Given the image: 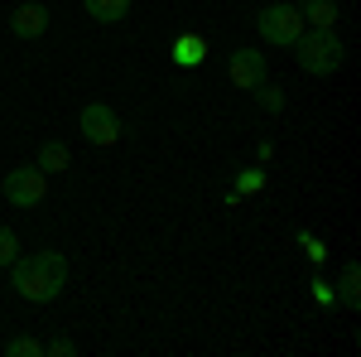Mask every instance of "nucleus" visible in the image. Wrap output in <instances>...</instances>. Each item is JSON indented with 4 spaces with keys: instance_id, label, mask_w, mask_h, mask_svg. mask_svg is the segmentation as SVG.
Segmentation results:
<instances>
[{
    "instance_id": "nucleus-12",
    "label": "nucleus",
    "mask_w": 361,
    "mask_h": 357,
    "mask_svg": "<svg viewBox=\"0 0 361 357\" xmlns=\"http://www.w3.org/2000/svg\"><path fill=\"white\" fill-rule=\"evenodd\" d=\"M337 300L347 304V309H361V266H357V261H347V266H342V280H337Z\"/></svg>"
},
{
    "instance_id": "nucleus-18",
    "label": "nucleus",
    "mask_w": 361,
    "mask_h": 357,
    "mask_svg": "<svg viewBox=\"0 0 361 357\" xmlns=\"http://www.w3.org/2000/svg\"><path fill=\"white\" fill-rule=\"evenodd\" d=\"M313 300H318V304H333V290H328L323 280H313Z\"/></svg>"
},
{
    "instance_id": "nucleus-4",
    "label": "nucleus",
    "mask_w": 361,
    "mask_h": 357,
    "mask_svg": "<svg viewBox=\"0 0 361 357\" xmlns=\"http://www.w3.org/2000/svg\"><path fill=\"white\" fill-rule=\"evenodd\" d=\"M0 193L15 203V208H39L44 203V193H49V174L34 165H20L5 174V184H0Z\"/></svg>"
},
{
    "instance_id": "nucleus-8",
    "label": "nucleus",
    "mask_w": 361,
    "mask_h": 357,
    "mask_svg": "<svg viewBox=\"0 0 361 357\" xmlns=\"http://www.w3.org/2000/svg\"><path fill=\"white\" fill-rule=\"evenodd\" d=\"M169 54H173V63H178V68H197V63L207 58V39H202V34H178Z\"/></svg>"
},
{
    "instance_id": "nucleus-6",
    "label": "nucleus",
    "mask_w": 361,
    "mask_h": 357,
    "mask_svg": "<svg viewBox=\"0 0 361 357\" xmlns=\"http://www.w3.org/2000/svg\"><path fill=\"white\" fill-rule=\"evenodd\" d=\"M226 73H231V83L241 87V92H255L260 83H270V63L255 49H236V54L226 58Z\"/></svg>"
},
{
    "instance_id": "nucleus-11",
    "label": "nucleus",
    "mask_w": 361,
    "mask_h": 357,
    "mask_svg": "<svg viewBox=\"0 0 361 357\" xmlns=\"http://www.w3.org/2000/svg\"><path fill=\"white\" fill-rule=\"evenodd\" d=\"M82 10L97 25H121V20L130 15V0H82Z\"/></svg>"
},
{
    "instance_id": "nucleus-13",
    "label": "nucleus",
    "mask_w": 361,
    "mask_h": 357,
    "mask_svg": "<svg viewBox=\"0 0 361 357\" xmlns=\"http://www.w3.org/2000/svg\"><path fill=\"white\" fill-rule=\"evenodd\" d=\"M5 353H10V357H44V343H39V338H29V333H20V338H10V343H5Z\"/></svg>"
},
{
    "instance_id": "nucleus-2",
    "label": "nucleus",
    "mask_w": 361,
    "mask_h": 357,
    "mask_svg": "<svg viewBox=\"0 0 361 357\" xmlns=\"http://www.w3.org/2000/svg\"><path fill=\"white\" fill-rule=\"evenodd\" d=\"M342 58H347V49H342V39H337L333 29H304V34L294 39V63H299L304 73H313V78L337 73Z\"/></svg>"
},
{
    "instance_id": "nucleus-14",
    "label": "nucleus",
    "mask_w": 361,
    "mask_h": 357,
    "mask_svg": "<svg viewBox=\"0 0 361 357\" xmlns=\"http://www.w3.org/2000/svg\"><path fill=\"white\" fill-rule=\"evenodd\" d=\"M20 256V237H15V227H0V266H10Z\"/></svg>"
},
{
    "instance_id": "nucleus-7",
    "label": "nucleus",
    "mask_w": 361,
    "mask_h": 357,
    "mask_svg": "<svg viewBox=\"0 0 361 357\" xmlns=\"http://www.w3.org/2000/svg\"><path fill=\"white\" fill-rule=\"evenodd\" d=\"M49 29V5H39V0H25L15 15H10V34L15 39H39Z\"/></svg>"
},
{
    "instance_id": "nucleus-15",
    "label": "nucleus",
    "mask_w": 361,
    "mask_h": 357,
    "mask_svg": "<svg viewBox=\"0 0 361 357\" xmlns=\"http://www.w3.org/2000/svg\"><path fill=\"white\" fill-rule=\"evenodd\" d=\"M255 102H260L265 111H284V97H279V87H270V83L255 87Z\"/></svg>"
},
{
    "instance_id": "nucleus-16",
    "label": "nucleus",
    "mask_w": 361,
    "mask_h": 357,
    "mask_svg": "<svg viewBox=\"0 0 361 357\" xmlns=\"http://www.w3.org/2000/svg\"><path fill=\"white\" fill-rule=\"evenodd\" d=\"M255 189H265V174L260 169H241L236 174V193H255Z\"/></svg>"
},
{
    "instance_id": "nucleus-10",
    "label": "nucleus",
    "mask_w": 361,
    "mask_h": 357,
    "mask_svg": "<svg viewBox=\"0 0 361 357\" xmlns=\"http://www.w3.org/2000/svg\"><path fill=\"white\" fill-rule=\"evenodd\" d=\"M299 15H304V25L313 29H337V0H299Z\"/></svg>"
},
{
    "instance_id": "nucleus-17",
    "label": "nucleus",
    "mask_w": 361,
    "mask_h": 357,
    "mask_svg": "<svg viewBox=\"0 0 361 357\" xmlns=\"http://www.w3.org/2000/svg\"><path fill=\"white\" fill-rule=\"evenodd\" d=\"M44 353H49V357H73L78 348H73L68 338H54V343H44Z\"/></svg>"
},
{
    "instance_id": "nucleus-9",
    "label": "nucleus",
    "mask_w": 361,
    "mask_h": 357,
    "mask_svg": "<svg viewBox=\"0 0 361 357\" xmlns=\"http://www.w3.org/2000/svg\"><path fill=\"white\" fill-rule=\"evenodd\" d=\"M68 165H73V150L63 140H44L39 155H34V169H44V174H63Z\"/></svg>"
},
{
    "instance_id": "nucleus-5",
    "label": "nucleus",
    "mask_w": 361,
    "mask_h": 357,
    "mask_svg": "<svg viewBox=\"0 0 361 357\" xmlns=\"http://www.w3.org/2000/svg\"><path fill=\"white\" fill-rule=\"evenodd\" d=\"M78 131H82L92 145H116V140H121V116H116L106 102H87L82 116H78Z\"/></svg>"
},
{
    "instance_id": "nucleus-3",
    "label": "nucleus",
    "mask_w": 361,
    "mask_h": 357,
    "mask_svg": "<svg viewBox=\"0 0 361 357\" xmlns=\"http://www.w3.org/2000/svg\"><path fill=\"white\" fill-rule=\"evenodd\" d=\"M255 29H260L265 44H275V49H294V39L304 34V15H299V5L275 0V5H265V10L255 15Z\"/></svg>"
},
{
    "instance_id": "nucleus-1",
    "label": "nucleus",
    "mask_w": 361,
    "mask_h": 357,
    "mask_svg": "<svg viewBox=\"0 0 361 357\" xmlns=\"http://www.w3.org/2000/svg\"><path fill=\"white\" fill-rule=\"evenodd\" d=\"M10 285L25 295L29 304H54L68 285V256L63 251H29L10 261Z\"/></svg>"
}]
</instances>
